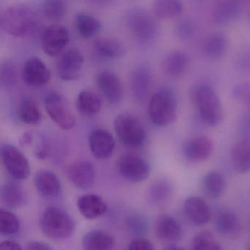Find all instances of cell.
Here are the masks:
<instances>
[{"instance_id": "obj_1", "label": "cell", "mask_w": 250, "mask_h": 250, "mask_svg": "<svg viewBox=\"0 0 250 250\" xmlns=\"http://www.w3.org/2000/svg\"><path fill=\"white\" fill-rule=\"evenodd\" d=\"M36 11L27 5L7 7L0 14V26L2 30L17 38L32 36L39 26Z\"/></svg>"}, {"instance_id": "obj_2", "label": "cell", "mask_w": 250, "mask_h": 250, "mask_svg": "<svg viewBox=\"0 0 250 250\" xmlns=\"http://www.w3.org/2000/svg\"><path fill=\"white\" fill-rule=\"evenodd\" d=\"M39 224L43 233L54 240L69 238L76 228L75 222L71 215L57 206L46 208L41 216Z\"/></svg>"}, {"instance_id": "obj_3", "label": "cell", "mask_w": 250, "mask_h": 250, "mask_svg": "<svg viewBox=\"0 0 250 250\" xmlns=\"http://www.w3.org/2000/svg\"><path fill=\"white\" fill-rule=\"evenodd\" d=\"M150 121L158 126H167L178 116V100L170 89L163 88L153 93L148 104Z\"/></svg>"}, {"instance_id": "obj_4", "label": "cell", "mask_w": 250, "mask_h": 250, "mask_svg": "<svg viewBox=\"0 0 250 250\" xmlns=\"http://www.w3.org/2000/svg\"><path fill=\"white\" fill-rule=\"evenodd\" d=\"M194 102L202 121L210 127H216L224 119L223 106L213 87L207 84L199 86L194 94Z\"/></svg>"}, {"instance_id": "obj_5", "label": "cell", "mask_w": 250, "mask_h": 250, "mask_svg": "<svg viewBox=\"0 0 250 250\" xmlns=\"http://www.w3.org/2000/svg\"><path fill=\"white\" fill-rule=\"evenodd\" d=\"M125 24L131 34L141 43H150L159 36V23L154 16L146 10H130L125 16Z\"/></svg>"}, {"instance_id": "obj_6", "label": "cell", "mask_w": 250, "mask_h": 250, "mask_svg": "<svg viewBox=\"0 0 250 250\" xmlns=\"http://www.w3.org/2000/svg\"><path fill=\"white\" fill-rule=\"evenodd\" d=\"M114 128L120 141L126 147L137 148L146 142L144 126L140 120L131 114L118 115L114 121Z\"/></svg>"}, {"instance_id": "obj_7", "label": "cell", "mask_w": 250, "mask_h": 250, "mask_svg": "<svg viewBox=\"0 0 250 250\" xmlns=\"http://www.w3.org/2000/svg\"><path fill=\"white\" fill-rule=\"evenodd\" d=\"M44 104L48 115L58 127L68 131L75 126V115L63 95L58 91L49 92L45 96Z\"/></svg>"}, {"instance_id": "obj_8", "label": "cell", "mask_w": 250, "mask_h": 250, "mask_svg": "<svg viewBox=\"0 0 250 250\" xmlns=\"http://www.w3.org/2000/svg\"><path fill=\"white\" fill-rule=\"evenodd\" d=\"M1 158L8 174L18 181L27 179L30 175V165L24 153L11 144L2 145Z\"/></svg>"}, {"instance_id": "obj_9", "label": "cell", "mask_w": 250, "mask_h": 250, "mask_svg": "<svg viewBox=\"0 0 250 250\" xmlns=\"http://www.w3.org/2000/svg\"><path fill=\"white\" fill-rule=\"evenodd\" d=\"M117 167L120 175L131 182H143L150 173L148 162L138 155H123L117 162Z\"/></svg>"}, {"instance_id": "obj_10", "label": "cell", "mask_w": 250, "mask_h": 250, "mask_svg": "<svg viewBox=\"0 0 250 250\" xmlns=\"http://www.w3.org/2000/svg\"><path fill=\"white\" fill-rule=\"evenodd\" d=\"M84 58L79 49H68L61 55L57 62L58 77L63 81H73L81 76Z\"/></svg>"}, {"instance_id": "obj_11", "label": "cell", "mask_w": 250, "mask_h": 250, "mask_svg": "<svg viewBox=\"0 0 250 250\" xmlns=\"http://www.w3.org/2000/svg\"><path fill=\"white\" fill-rule=\"evenodd\" d=\"M70 34L66 27L61 25L48 26L42 36V46L46 55L56 57L68 46Z\"/></svg>"}, {"instance_id": "obj_12", "label": "cell", "mask_w": 250, "mask_h": 250, "mask_svg": "<svg viewBox=\"0 0 250 250\" xmlns=\"http://www.w3.org/2000/svg\"><path fill=\"white\" fill-rule=\"evenodd\" d=\"M21 77L27 85L39 87L47 84L52 76L47 65L41 58L31 57L24 62Z\"/></svg>"}, {"instance_id": "obj_13", "label": "cell", "mask_w": 250, "mask_h": 250, "mask_svg": "<svg viewBox=\"0 0 250 250\" xmlns=\"http://www.w3.org/2000/svg\"><path fill=\"white\" fill-rule=\"evenodd\" d=\"M67 177L70 182L77 188L89 189L95 184L96 168L89 161H77L68 167Z\"/></svg>"}, {"instance_id": "obj_14", "label": "cell", "mask_w": 250, "mask_h": 250, "mask_svg": "<svg viewBox=\"0 0 250 250\" xmlns=\"http://www.w3.org/2000/svg\"><path fill=\"white\" fill-rule=\"evenodd\" d=\"M242 12L239 2L233 0H224L215 4L210 13V20L214 25L223 27L238 20Z\"/></svg>"}, {"instance_id": "obj_15", "label": "cell", "mask_w": 250, "mask_h": 250, "mask_svg": "<svg viewBox=\"0 0 250 250\" xmlns=\"http://www.w3.org/2000/svg\"><path fill=\"white\" fill-rule=\"evenodd\" d=\"M115 140L110 132L96 128L93 130L89 136V147L92 154L99 159H106L110 157L115 150Z\"/></svg>"}, {"instance_id": "obj_16", "label": "cell", "mask_w": 250, "mask_h": 250, "mask_svg": "<svg viewBox=\"0 0 250 250\" xmlns=\"http://www.w3.org/2000/svg\"><path fill=\"white\" fill-rule=\"evenodd\" d=\"M229 39L222 32L207 35L200 43V52L205 58L212 61L223 58L229 49Z\"/></svg>"}, {"instance_id": "obj_17", "label": "cell", "mask_w": 250, "mask_h": 250, "mask_svg": "<svg viewBox=\"0 0 250 250\" xmlns=\"http://www.w3.org/2000/svg\"><path fill=\"white\" fill-rule=\"evenodd\" d=\"M96 84L109 103L117 104L121 102L123 97V85L116 74L112 71H102L96 77Z\"/></svg>"}, {"instance_id": "obj_18", "label": "cell", "mask_w": 250, "mask_h": 250, "mask_svg": "<svg viewBox=\"0 0 250 250\" xmlns=\"http://www.w3.org/2000/svg\"><path fill=\"white\" fill-rule=\"evenodd\" d=\"M151 71L145 65L137 67L131 74L130 86L134 99L138 102H144L148 97L151 89Z\"/></svg>"}, {"instance_id": "obj_19", "label": "cell", "mask_w": 250, "mask_h": 250, "mask_svg": "<svg viewBox=\"0 0 250 250\" xmlns=\"http://www.w3.org/2000/svg\"><path fill=\"white\" fill-rule=\"evenodd\" d=\"M184 213L195 225L207 224L211 219V209L208 203L200 197H188L184 202Z\"/></svg>"}, {"instance_id": "obj_20", "label": "cell", "mask_w": 250, "mask_h": 250, "mask_svg": "<svg viewBox=\"0 0 250 250\" xmlns=\"http://www.w3.org/2000/svg\"><path fill=\"white\" fill-rule=\"evenodd\" d=\"M213 142L206 136L194 137L186 143L183 147L184 156L191 162H203L213 152Z\"/></svg>"}, {"instance_id": "obj_21", "label": "cell", "mask_w": 250, "mask_h": 250, "mask_svg": "<svg viewBox=\"0 0 250 250\" xmlns=\"http://www.w3.org/2000/svg\"><path fill=\"white\" fill-rule=\"evenodd\" d=\"M34 181L38 192L43 198L52 200L57 198L61 194V181L51 171H39L35 175Z\"/></svg>"}, {"instance_id": "obj_22", "label": "cell", "mask_w": 250, "mask_h": 250, "mask_svg": "<svg viewBox=\"0 0 250 250\" xmlns=\"http://www.w3.org/2000/svg\"><path fill=\"white\" fill-rule=\"evenodd\" d=\"M77 207L81 214L87 219H96L104 216L107 211V204L97 194L81 196L77 200Z\"/></svg>"}, {"instance_id": "obj_23", "label": "cell", "mask_w": 250, "mask_h": 250, "mask_svg": "<svg viewBox=\"0 0 250 250\" xmlns=\"http://www.w3.org/2000/svg\"><path fill=\"white\" fill-rule=\"evenodd\" d=\"M156 232L161 240L169 242L179 241L184 234L181 224L169 215L159 216L156 222Z\"/></svg>"}, {"instance_id": "obj_24", "label": "cell", "mask_w": 250, "mask_h": 250, "mask_svg": "<svg viewBox=\"0 0 250 250\" xmlns=\"http://www.w3.org/2000/svg\"><path fill=\"white\" fill-rule=\"evenodd\" d=\"M94 49L97 55L106 59H119L126 55L125 45L115 38L102 37L94 43Z\"/></svg>"}, {"instance_id": "obj_25", "label": "cell", "mask_w": 250, "mask_h": 250, "mask_svg": "<svg viewBox=\"0 0 250 250\" xmlns=\"http://www.w3.org/2000/svg\"><path fill=\"white\" fill-rule=\"evenodd\" d=\"M231 161L237 172H250V138L245 137L234 144L231 150Z\"/></svg>"}, {"instance_id": "obj_26", "label": "cell", "mask_w": 250, "mask_h": 250, "mask_svg": "<svg viewBox=\"0 0 250 250\" xmlns=\"http://www.w3.org/2000/svg\"><path fill=\"white\" fill-rule=\"evenodd\" d=\"M189 58L184 51L175 50L168 54L162 62V69L167 75L176 77L188 69Z\"/></svg>"}, {"instance_id": "obj_27", "label": "cell", "mask_w": 250, "mask_h": 250, "mask_svg": "<svg viewBox=\"0 0 250 250\" xmlns=\"http://www.w3.org/2000/svg\"><path fill=\"white\" fill-rule=\"evenodd\" d=\"M2 205L8 208H18L27 202V194L20 184L14 182L6 183L0 191Z\"/></svg>"}, {"instance_id": "obj_28", "label": "cell", "mask_w": 250, "mask_h": 250, "mask_svg": "<svg viewBox=\"0 0 250 250\" xmlns=\"http://www.w3.org/2000/svg\"><path fill=\"white\" fill-rule=\"evenodd\" d=\"M74 25L83 39H90L97 36L102 29L100 20L86 13H78L74 18Z\"/></svg>"}, {"instance_id": "obj_29", "label": "cell", "mask_w": 250, "mask_h": 250, "mask_svg": "<svg viewBox=\"0 0 250 250\" xmlns=\"http://www.w3.org/2000/svg\"><path fill=\"white\" fill-rule=\"evenodd\" d=\"M115 244L112 235L99 229L87 232L83 238L84 250H113Z\"/></svg>"}, {"instance_id": "obj_30", "label": "cell", "mask_w": 250, "mask_h": 250, "mask_svg": "<svg viewBox=\"0 0 250 250\" xmlns=\"http://www.w3.org/2000/svg\"><path fill=\"white\" fill-rule=\"evenodd\" d=\"M102 102L100 97L90 90H83L79 93L76 100L77 110L85 116H93L100 112Z\"/></svg>"}, {"instance_id": "obj_31", "label": "cell", "mask_w": 250, "mask_h": 250, "mask_svg": "<svg viewBox=\"0 0 250 250\" xmlns=\"http://www.w3.org/2000/svg\"><path fill=\"white\" fill-rule=\"evenodd\" d=\"M20 121L27 125H37L42 120V114L36 102L30 98H24L18 106Z\"/></svg>"}, {"instance_id": "obj_32", "label": "cell", "mask_w": 250, "mask_h": 250, "mask_svg": "<svg viewBox=\"0 0 250 250\" xmlns=\"http://www.w3.org/2000/svg\"><path fill=\"white\" fill-rule=\"evenodd\" d=\"M155 17L168 20L181 15L184 11L183 4L177 0H157L153 4Z\"/></svg>"}, {"instance_id": "obj_33", "label": "cell", "mask_w": 250, "mask_h": 250, "mask_svg": "<svg viewBox=\"0 0 250 250\" xmlns=\"http://www.w3.org/2000/svg\"><path fill=\"white\" fill-rule=\"evenodd\" d=\"M203 188L208 195L213 198L222 196L226 187L225 177L218 171L208 172L203 180Z\"/></svg>"}, {"instance_id": "obj_34", "label": "cell", "mask_w": 250, "mask_h": 250, "mask_svg": "<svg viewBox=\"0 0 250 250\" xmlns=\"http://www.w3.org/2000/svg\"><path fill=\"white\" fill-rule=\"evenodd\" d=\"M173 188L168 180L159 179L153 182L148 190V197L153 203H162L172 195Z\"/></svg>"}, {"instance_id": "obj_35", "label": "cell", "mask_w": 250, "mask_h": 250, "mask_svg": "<svg viewBox=\"0 0 250 250\" xmlns=\"http://www.w3.org/2000/svg\"><path fill=\"white\" fill-rule=\"evenodd\" d=\"M216 229L220 233L229 235L236 232L239 227V221L235 213L231 211H222L216 220Z\"/></svg>"}, {"instance_id": "obj_36", "label": "cell", "mask_w": 250, "mask_h": 250, "mask_svg": "<svg viewBox=\"0 0 250 250\" xmlns=\"http://www.w3.org/2000/svg\"><path fill=\"white\" fill-rule=\"evenodd\" d=\"M20 221L14 213L9 210H0V232L5 236L15 235L20 231Z\"/></svg>"}, {"instance_id": "obj_37", "label": "cell", "mask_w": 250, "mask_h": 250, "mask_svg": "<svg viewBox=\"0 0 250 250\" xmlns=\"http://www.w3.org/2000/svg\"><path fill=\"white\" fill-rule=\"evenodd\" d=\"M67 3L61 0L45 1L42 5V11L49 20H59L67 14Z\"/></svg>"}, {"instance_id": "obj_38", "label": "cell", "mask_w": 250, "mask_h": 250, "mask_svg": "<svg viewBox=\"0 0 250 250\" xmlns=\"http://www.w3.org/2000/svg\"><path fill=\"white\" fill-rule=\"evenodd\" d=\"M193 250H222L219 243L209 231H201L194 236Z\"/></svg>"}, {"instance_id": "obj_39", "label": "cell", "mask_w": 250, "mask_h": 250, "mask_svg": "<svg viewBox=\"0 0 250 250\" xmlns=\"http://www.w3.org/2000/svg\"><path fill=\"white\" fill-rule=\"evenodd\" d=\"M18 70L15 64L11 61H5L0 67V83L4 87L14 86L18 81Z\"/></svg>"}, {"instance_id": "obj_40", "label": "cell", "mask_w": 250, "mask_h": 250, "mask_svg": "<svg viewBox=\"0 0 250 250\" xmlns=\"http://www.w3.org/2000/svg\"><path fill=\"white\" fill-rule=\"evenodd\" d=\"M174 33L178 40L181 42H188L195 34V23L190 19H182L175 24Z\"/></svg>"}, {"instance_id": "obj_41", "label": "cell", "mask_w": 250, "mask_h": 250, "mask_svg": "<svg viewBox=\"0 0 250 250\" xmlns=\"http://www.w3.org/2000/svg\"><path fill=\"white\" fill-rule=\"evenodd\" d=\"M127 226L131 233L142 236L148 231V222L147 219L140 213L129 215L126 219Z\"/></svg>"}, {"instance_id": "obj_42", "label": "cell", "mask_w": 250, "mask_h": 250, "mask_svg": "<svg viewBox=\"0 0 250 250\" xmlns=\"http://www.w3.org/2000/svg\"><path fill=\"white\" fill-rule=\"evenodd\" d=\"M233 65L238 72L250 74V48H245L237 52Z\"/></svg>"}, {"instance_id": "obj_43", "label": "cell", "mask_w": 250, "mask_h": 250, "mask_svg": "<svg viewBox=\"0 0 250 250\" xmlns=\"http://www.w3.org/2000/svg\"><path fill=\"white\" fill-rule=\"evenodd\" d=\"M232 98L238 103L250 107V83H241L232 89Z\"/></svg>"}, {"instance_id": "obj_44", "label": "cell", "mask_w": 250, "mask_h": 250, "mask_svg": "<svg viewBox=\"0 0 250 250\" xmlns=\"http://www.w3.org/2000/svg\"><path fill=\"white\" fill-rule=\"evenodd\" d=\"M128 250H154V247L148 239L139 238L130 243Z\"/></svg>"}, {"instance_id": "obj_45", "label": "cell", "mask_w": 250, "mask_h": 250, "mask_svg": "<svg viewBox=\"0 0 250 250\" xmlns=\"http://www.w3.org/2000/svg\"><path fill=\"white\" fill-rule=\"evenodd\" d=\"M0 250H23V249L17 241L8 240V241L1 243Z\"/></svg>"}, {"instance_id": "obj_46", "label": "cell", "mask_w": 250, "mask_h": 250, "mask_svg": "<svg viewBox=\"0 0 250 250\" xmlns=\"http://www.w3.org/2000/svg\"><path fill=\"white\" fill-rule=\"evenodd\" d=\"M26 250H53L50 246L40 241H32L27 245Z\"/></svg>"}, {"instance_id": "obj_47", "label": "cell", "mask_w": 250, "mask_h": 250, "mask_svg": "<svg viewBox=\"0 0 250 250\" xmlns=\"http://www.w3.org/2000/svg\"><path fill=\"white\" fill-rule=\"evenodd\" d=\"M49 153V147L46 144L43 143L42 146H39L36 150V156L38 159H45Z\"/></svg>"}, {"instance_id": "obj_48", "label": "cell", "mask_w": 250, "mask_h": 250, "mask_svg": "<svg viewBox=\"0 0 250 250\" xmlns=\"http://www.w3.org/2000/svg\"><path fill=\"white\" fill-rule=\"evenodd\" d=\"M33 140V134L31 132L24 133L20 139V143L21 146H27L31 144Z\"/></svg>"}, {"instance_id": "obj_49", "label": "cell", "mask_w": 250, "mask_h": 250, "mask_svg": "<svg viewBox=\"0 0 250 250\" xmlns=\"http://www.w3.org/2000/svg\"><path fill=\"white\" fill-rule=\"evenodd\" d=\"M162 250H185L181 247L176 245H168L165 247Z\"/></svg>"}, {"instance_id": "obj_50", "label": "cell", "mask_w": 250, "mask_h": 250, "mask_svg": "<svg viewBox=\"0 0 250 250\" xmlns=\"http://www.w3.org/2000/svg\"><path fill=\"white\" fill-rule=\"evenodd\" d=\"M247 18H248L249 22L250 24V6H249L248 10H247Z\"/></svg>"}, {"instance_id": "obj_51", "label": "cell", "mask_w": 250, "mask_h": 250, "mask_svg": "<svg viewBox=\"0 0 250 250\" xmlns=\"http://www.w3.org/2000/svg\"><path fill=\"white\" fill-rule=\"evenodd\" d=\"M247 250H250V245L248 247H247Z\"/></svg>"}, {"instance_id": "obj_52", "label": "cell", "mask_w": 250, "mask_h": 250, "mask_svg": "<svg viewBox=\"0 0 250 250\" xmlns=\"http://www.w3.org/2000/svg\"></svg>"}]
</instances>
